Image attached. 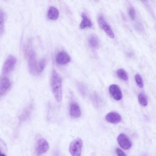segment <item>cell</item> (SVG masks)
<instances>
[{
    "label": "cell",
    "mask_w": 156,
    "mask_h": 156,
    "mask_svg": "<svg viewBox=\"0 0 156 156\" xmlns=\"http://www.w3.org/2000/svg\"><path fill=\"white\" fill-rule=\"evenodd\" d=\"M51 86L54 97L58 102H60L62 99V79L55 70H53L51 77Z\"/></svg>",
    "instance_id": "6da1fadb"
},
{
    "label": "cell",
    "mask_w": 156,
    "mask_h": 156,
    "mask_svg": "<svg viewBox=\"0 0 156 156\" xmlns=\"http://www.w3.org/2000/svg\"><path fill=\"white\" fill-rule=\"evenodd\" d=\"M28 63L29 70L32 75H36L37 72V64L35 52L33 50L29 51L27 54Z\"/></svg>",
    "instance_id": "7a4b0ae2"
},
{
    "label": "cell",
    "mask_w": 156,
    "mask_h": 156,
    "mask_svg": "<svg viewBox=\"0 0 156 156\" xmlns=\"http://www.w3.org/2000/svg\"><path fill=\"white\" fill-rule=\"evenodd\" d=\"M83 144L82 140L79 138L75 139L71 142L69 150L72 156H81Z\"/></svg>",
    "instance_id": "3957f363"
},
{
    "label": "cell",
    "mask_w": 156,
    "mask_h": 156,
    "mask_svg": "<svg viewBox=\"0 0 156 156\" xmlns=\"http://www.w3.org/2000/svg\"><path fill=\"white\" fill-rule=\"evenodd\" d=\"M16 62L15 57L12 55L8 56L5 60L2 69V73L5 75L8 74L14 68Z\"/></svg>",
    "instance_id": "277c9868"
},
{
    "label": "cell",
    "mask_w": 156,
    "mask_h": 156,
    "mask_svg": "<svg viewBox=\"0 0 156 156\" xmlns=\"http://www.w3.org/2000/svg\"><path fill=\"white\" fill-rule=\"evenodd\" d=\"M98 22L99 26L105 31L110 37L112 38L114 37V34L112 29L106 21L103 15H99L98 17Z\"/></svg>",
    "instance_id": "5b68a950"
},
{
    "label": "cell",
    "mask_w": 156,
    "mask_h": 156,
    "mask_svg": "<svg viewBox=\"0 0 156 156\" xmlns=\"http://www.w3.org/2000/svg\"><path fill=\"white\" fill-rule=\"evenodd\" d=\"M49 145L48 141L45 139L41 138L37 142L36 151L37 154L41 155L45 153L49 149Z\"/></svg>",
    "instance_id": "8992f818"
},
{
    "label": "cell",
    "mask_w": 156,
    "mask_h": 156,
    "mask_svg": "<svg viewBox=\"0 0 156 156\" xmlns=\"http://www.w3.org/2000/svg\"><path fill=\"white\" fill-rule=\"evenodd\" d=\"M117 140L119 145L123 149L128 150L132 146V143L128 137L124 133L120 134Z\"/></svg>",
    "instance_id": "52a82bcc"
},
{
    "label": "cell",
    "mask_w": 156,
    "mask_h": 156,
    "mask_svg": "<svg viewBox=\"0 0 156 156\" xmlns=\"http://www.w3.org/2000/svg\"><path fill=\"white\" fill-rule=\"evenodd\" d=\"M109 91L114 98L116 100H120L122 98V94L119 87L117 85L112 84L109 88Z\"/></svg>",
    "instance_id": "ba28073f"
},
{
    "label": "cell",
    "mask_w": 156,
    "mask_h": 156,
    "mask_svg": "<svg viewBox=\"0 0 156 156\" xmlns=\"http://www.w3.org/2000/svg\"><path fill=\"white\" fill-rule=\"evenodd\" d=\"M70 60L69 55L66 52L62 51L59 52L56 57L57 62L60 65H65L69 63Z\"/></svg>",
    "instance_id": "9c48e42d"
},
{
    "label": "cell",
    "mask_w": 156,
    "mask_h": 156,
    "mask_svg": "<svg viewBox=\"0 0 156 156\" xmlns=\"http://www.w3.org/2000/svg\"><path fill=\"white\" fill-rule=\"evenodd\" d=\"M69 112L70 115L73 117L78 118L81 115L80 107L76 102H72L70 105Z\"/></svg>",
    "instance_id": "30bf717a"
},
{
    "label": "cell",
    "mask_w": 156,
    "mask_h": 156,
    "mask_svg": "<svg viewBox=\"0 0 156 156\" xmlns=\"http://www.w3.org/2000/svg\"><path fill=\"white\" fill-rule=\"evenodd\" d=\"M106 120L112 123H117L120 122L122 118L121 115L115 112H111L105 116Z\"/></svg>",
    "instance_id": "8fae6325"
},
{
    "label": "cell",
    "mask_w": 156,
    "mask_h": 156,
    "mask_svg": "<svg viewBox=\"0 0 156 156\" xmlns=\"http://www.w3.org/2000/svg\"><path fill=\"white\" fill-rule=\"evenodd\" d=\"M10 83L7 77L2 78L0 81V95L4 94L9 88Z\"/></svg>",
    "instance_id": "7c38bea8"
},
{
    "label": "cell",
    "mask_w": 156,
    "mask_h": 156,
    "mask_svg": "<svg viewBox=\"0 0 156 156\" xmlns=\"http://www.w3.org/2000/svg\"><path fill=\"white\" fill-rule=\"evenodd\" d=\"M81 16L83 18V20L80 24V28L83 29L87 27H91L92 26V23L86 14L83 12L82 13Z\"/></svg>",
    "instance_id": "4fadbf2b"
},
{
    "label": "cell",
    "mask_w": 156,
    "mask_h": 156,
    "mask_svg": "<svg viewBox=\"0 0 156 156\" xmlns=\"http://www.w3.org/2000/svg\"><path fill=\"white\" fill-rule=\"evenodd\" d=\"M59 14L58 11L56 8L51 7L49 8L48 15L50 19L53 20H56L58 18Z\"/></svg>",
    "instance_id": "5bb4252c"
},
{
    "label": "cell",
    "mask_w": 156,
    "mask_h": 156,
    "mask_svg": "<svg viewBox=\"0 0 156 156\" xmlns=\"http://www.w3.org/2000/svg\"><path fill=\"white\" fill-rule=\"evenodd\" d=\"M88 43L89 46L93 49L98 48L99 45L98 39L97 36L94 35H91L88 39Z\"/></svg>",
    "instance_id": "9a60e30c"
},
{
    "label": "cell",
    "mask_w": 156,
    "mask_h": 156,
    "mask_svg": "<svg viewBox=\"0 0 156 156\" xmlns=\"http://www.w3.org/2000/svg\"><path fill=\"white\" fill-rule=\"evenodd\" d=\"M118 76L124 81H126L128 79V76L126 71L123 69H120L117 72Z\"/></svg>",
    "instance_id": "2e32d148"
},
{
    "label": "cell",
    "mask_w": 156,
    "mask_h": 156,
    "mask_svg": "<svg viewBox=\"0 0 156 156\" xmlns=\"http://www.w3.org/2000/svg\"><path fill=\"white\" fill-rule=\"evenodd\" d=\"M138 99L140 103L143 106H147L148 100L146 95L143 93H140L138 96Z\"/></svg>",
    "instance_id": "e0dca14e"
},
{
    "label": "cell",
    "mask_w": 156,
    "mask_h": 156,
    "mask_svg": "<svg viewBox=\"0 0 156 156\" xmlns=\"http://www.w3.org/2000/svg\"><path fill=\"white\" fill-rule=\"evenodd\" d=\"M77 87L80 94L83 96L86 94V89L84 84L80 82H78L76 83Z\"/></svg>",
    "instance_id": "ac0fdd59"
},
{
    "label": "cell",
    "mask_w": 156,
    "mask_h": 156,
    "mask_svg": "<svg viewBox=\"0 0 156 156\" xmlns=\"http://www.w3.org/2000/svg\"><path fill=\"white\" fill-rule=\"evenodd\" d=\"M4 24V16L3 12L0 8V35L3 31Z\"/></svg>",
    "instance_id": "d6986e66"
},
{
    "label": "cell",
    "mask_w": 156,
    "mask_h": 156,
    "mask_svg": "<svg viewBox=\"0 0 156 156\" xmlns=\"http://www.w3.org/2000/svg\"><path fill=\"white\" fill-rule=\"evenodd\" d=\"M46 64L45 59L43 58L37 64V72L39 73L41 72L44 69Z\"/></svg>",
    "instance_id": "ffe728a7"
},
{
    "label": "cell",
    "mask_w": 156,
    "mask_h": 156,
    "mask_svg": "<svg viewBox=\"0 0 156 156\" xmlns=\"http://www.w3.org/2000/svg\"><path fill=\"white\" fill-rule=\"evenodd\" d=\"M136 81L138 86L140 88L143 87L144 86L143 81L141 76L139 74H137L135 76Z\"/></svg>",
    "instance_id": "44dd1931"
},
{
    "label": "cell",
    "mask_w": 156,
    "mask_h": 156,
    "mask_svg": "<svg viewBox=\"0 0 156 156\" xmlns=\"http://www.w3.org/2000/svg\"><path fill=\"white\" fill-rule=\"evenodd\" d=\"M128 12L131 19L134 20L135 18L136 12L133 6L131 5H130L129 7Z\"/></svg>",
    "instance_id": "7402d4cb"
},
{
    "label": "cell",
    "mask_w": 156,
    "mask_h": 156,
    "mask_svg": "<svg viewBox=\"0 0 156 156\" xmlns=\"http://www.w3.org/2000/svg\"><path fill=\"white\" fill-rule=\"evenodd\" d=\"M116 151L118 156H126L125 153L119 148H116Z\"/></svg>",
    "instance_id": "603a6c76"
},
{
    "label": "cell",
    "mask_w": 156,
    "mask_h": 156,
    "mask_svg": "<svg viewBox=\"0 0 156 156\" xmlns=\"http://www.w3.org/2000/svg\"><path fill=\"white\" fill-rule=\"evenodd\" d=\"M0 156H6L0 150Z\"/></svg>",
    "instance_id": "cb8c5ba5"
}]
</instances>
